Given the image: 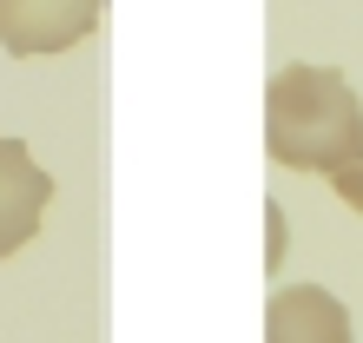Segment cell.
<instances>
[{
    "mask_svg": "<svg viewBox=\"0 0 363 343\" xmlns=\"http://www.w3.org/2000/svg\"><path fill=\"white\" fill-rule=\"evenodd\" d=\"M47 205H53V179H47V165H40L20 139L0 133V257H13V251L40 231Z\"/></svg>",
    "mask_w": 363,
    "mask_h": 343,
    "instance_id": "cell-3",
    "label": "cell"
},
{
    "mask_svg": "<svg viewBox=\"0 0 363 343\" xmlns=\"http://www.w3.org/2000/svg\"><path fill=\"white\" fill-rule=\"evenodd\" d=\"M264 343H357L350 310L324 284H291L264 304Z\"/></svg>",
    "mask_w": 363,
    "mask_h": 343,
    "instance_id": "cell-4",
    "label": "cell"
},
{
    "mask_svg": "<svg viewBox=\"0 0 363 343\" xmlns=\"http://www.w3.org/2000/svg\"><path fill=\"white\" fill-rule=\"evenodd\" d=\"M264 152L291 172L330 179L363 152V99L337 67L297 60L264 86Z\"/></svg>",
    "mask_w": 363,
    "mask_h": 343,
    "instance_id": "cell-1",
    "label": "cell"
},
{
    "mask_svg": "<svg viewBox=\"0 0 363 343\" xmlns=\"http://www.w3.org/2000/svg\"><path fill=\"white\" fill-rule=\"evenodd\" d=\"M106 20V0H0V47L20 60L73 53Z\"/></svg>",
    "mask_w": 363,
    "mask_h": 343,
    "instance_id": "cell-2",
    "label": "cell"
},
{
    "mask_svg": "<svg viewBox=\"0 0 363 343\" xmlns=\"http://www.w3.org/2000/svg\"><path fill=\"white\" fill-rule=\"evenodd\" d=\"M330 185H337V198H344L350 211H363V152H357L350 165H337V172H330Z\"/></svg>",
    "mask_w": 363,
    "mask_h": 343,
    "instance_id": "cell-5",
    "label": "cell"
}]
</instances>
